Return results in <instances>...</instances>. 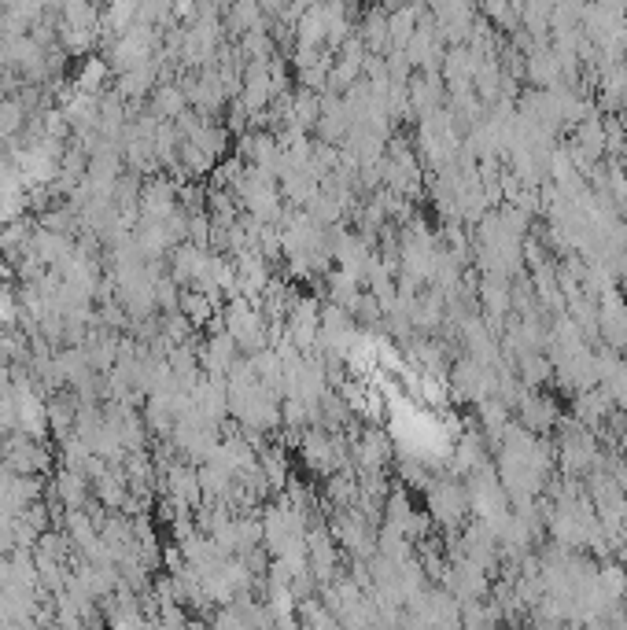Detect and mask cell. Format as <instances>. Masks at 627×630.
<instances>
[{"label":"cell","instance_id":"cell-4","mask_svg":"<svg viewBox=\"0 0 627 630\" xmlns=\"http://www.w3.org/2000/svg\"><path fill=\"white\" fill-rule=\"evenodd\" d=\"M521 428H528L532 435H543V432H550L557 424V402L554 398H546V395H539V391H528V395L521 398Z\"/></svg>","mask_w":627,"mask_h":630},{"label":"cell","instance_id":"cell-9","mask_svg":"<svg viewBox=\"0 0 627 630\" xmlns=\"http://www.w3.org/2000/svg\"><path fill=\"white\" fill-rule=\"evenodd\" d=\"M107 78V63L104 59H85V67L78 70V89H82L85 96H93L100 85H104Z\"/></svg>","mask_w":627,"mask_h":630},{"label":"cell","instance_id":"cell-2","mask_svg":"<svg viewBox=\"0 0 627 630\" xmlns=\"http://www.w3.org/2000/svg\"><path fill=\"white\" fill-rule=\"evenodd\" d=\"M450 391H454L458 402H473V406H480V402H487V398H495L498 373L495 369H487V365L473 362V358L465 354V358H458L454 369H450Z\"/></svg>","mask_w":627,"mask_h":630},{"label":"cell","instance_id":"cell-7","mask_svg":"<svg viewBox=\"0 0 627 630\" xmlns=\"http://www.w3.org/2000/svg\"><path fill=\"white\" fill-rule=\"evenodd\" d=\"M214 310H218V299H211V295H203V292L181 295V314L189 317L192 325H207L214 317Z\"/></svg>","mask_w":627,"mask_h":630},{"label":"cell","instance_id":"cell-10","mask_svg":"<svg viewBox=\"0 0 627 630\" xmlns=\"http://www.w3.org/2000/svg\"><path fill=\"white\" fill-rule=\"evenodd\" d=\"M23 129V104L19 100H0V140Z\"/></svg>","mask_w":627,"mask_h":630},{"label":"cell","instance_id":"cell-8","mask_svg":"<svg viewBox=\"0 0 627 630\" xmlns=\"http://www.w3.org/2000/svg\"><path fill=\"white\" fill-rule=\"evenodd\" d=\"M185 104H189V96H185V89H178V85H159L155 89V111L166 118H181L185 115Z\"/></svg>","mask_w":627,"mask_h":630},{"label":"cell","instance_id":"cell-1","mask_svg":"<svg viewBox=\"0 0 627 630\" xmlns=\"http://www.w3.org/2000/svg\"><path fill=\"white\" fill-rule=\"evenodd\" d=\"M425 516L436 527H443L447 535H454V531L473 516L469 490H465L462 479H454V476L432 479V487L425 490Z\"/></svg>","mask_w":627,"mask_h":630},{"label":"cell","instance_id":"cell-5","mask_svg":"<svg viewBox=\"0 0 627 630\" xmlns=\"http://www.w3.org/2000/svg\"><path fill=\"white\" fill-rule=\"evenodd\" d=\"M480 428H484V439L491 446H498V439L506 435V428L513 424V417H509V406L506 402H498V398H487V402H480Z\"/></svg>","mask_w":627,"mask_h":630},{"label":"cell","instance_id":"cell-6","mask_svg":"<svg viewBox=\"0 0 627 630\" xmlns=\"http://www.w3.org/2000/svg\"><path fill=\"white\" fill-rule=\"evenodd\" d=\"M299 616H303L299 619V627L303 630H344V623L325 608V601H314V597L299 601Z\"/></svg>","mask_w":627,"mask_h":630},{"label":"cell","instance_id":"cell-3","mask_svg":"<svg viewBox=\"0 0 627 630\" xmlns=\"http://www.w3.org/2000/svg\"><path fill=\"white\" fill-rule=\"evenodd\" d=\"M476 295H480V306H484V317L491 321V328H502V321H506L513 310H509V280L502 277H480V284H476Z\"/></svg>","mask_w":627,"mask_h":630}]
</instances>
